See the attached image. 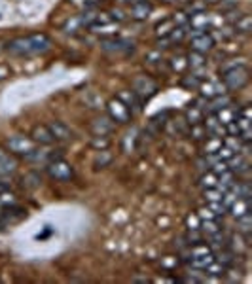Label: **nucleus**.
<instances>
[{
	"label": "nucleus",
	"mask_w": 252,
	"mask_h": 284,
	"mask_svg": "<svg viewBox=\"0 0 252 284\" xmlns=\"http://www.w3.org/2000/svg\"><path fill=\"white\" fill-rule=\"evenodd\" d=\"M51 49V38L44 34V32H34V34H27V36H17L9 40L6 44V51L13 57H36L44 55L46 51Z\"/></svg>",
	"instance_id": "obj_1"
},
{
	"label": "nucleus",
	"mask_w": 252,
	"mask_h": 284,
	"mask_svg": "<svg viewBox=\"0 0 252 284\" xmlns=\"http://www.w3.org/2000/svg\"><path fill=\"white\" fill-rule=\"evenodd\" d=\"M249 74L251 72H249V68L245 65H235L222 70L220 82L226 87V91H241L245 85L249 84V80H251Z\"/></svg>",
	"instance_id": "obj_2"
},
{
	"label": "nucleus",
	"mask_w": 252,
	"mask_h": 284,
	"mask_svg": "<svg viewBox=\"0 0 252 284\" xmlns=\"http://www.w3.org/2000/svg\"><path fill=\"white\" fill-rule=\"evenodd\" d=\"M101 49L108 55L116 57H129L135 53V42L133 40H125V38H103L101 40Z\"/></svg>",
	"instance_id": "obj_3"
},
{
	"label": "nucleus",
	"mask_w": 252,
	"mask_h": 284,
	"mask_svg": "<svg viewBox=\"0 0 252 284\" xmlns=\"http://www.w3.org/2000/svg\"><path fill=\"white\" fill-rule=\"evenodd\" d=\"M131 91L139 97L142 103H148L150 99L159 91V85L154 78H150L146 74H140L137 78H133L131 82Z\"/></svg>",
	"instance_id": "obj_4"
},
{
	"label": "nucleus",
	"mask_w": 252,
	"mask_h": 284,
	"mask_svg": "<svg viewBox=\"0 0 252 284\" xmlns=\"http://www.w3.org/2000/svg\"><path fill=\"white\" fill-rule=\"evenodd\" d=\"M46 170H47V176L51 180H55V182H68V180L74 178V169H72V165L65 161L63 157H57V159L49 161L46 165Z\"/></svg>",
	"instance_id": "obj_5"
},
{
	"label": "nucleus",
	"mask_w": 252,
	"mask_h": 284,
	"mask_svg": "<svg viewBox=\"0 0 252 284\" xmlns=\"http://www.w3.org/2000/svg\"><path fill=\"white\" fill-rule=\"evenodd\" d=\"M6 146H8L9 153L13 155H21V157H28L32 151L36 150V142L32 141L30 137H25V135H13L6 141Z\"/></svg>",
	"instance_id": "obj_6"
},
{
	"label": "nucleus",
	"mask_w": 252,
	"mask_h": 284,
	"mask_svg": "<svg viewBox=\"0 0 252 284\" xmlns=\"http://www.w3.org/2000/svg\"><path fill=\"white\" fill-rule=\"evenodd\" d=\"M106 112H108V118H110L114 123H129L131 118H133L131 110L118 97H114V99H110V101L106 103Z\"/></svg>",
	"instance_id": "obj_7"
},
{
	"label": "nucleus",
	"mask_w": 252,
	"mask_h": 284,
	"mask_svg": "<svg viewBox=\"0 0 252 284\" xmlns=\"http://www.w3.org/2000/svg\"><path fill=\"white\" fill-rule=\"evenodd\" d=\"M205 106H207V99L199 97L194 103L188 104L186 112H184V120L188 125H197V123H203L205 120Z\"/></svg>",
	"instance_id": "obj_8"
},
{
	"label": "nucleus",
	"mask_w": 252,
	"mask_h": 284,
	"mask_svg": "<svg viewBox=\"0 0 252 284\" xmlns=\"http://www.w3.org/2000/svg\"><path fill=\"white\" fill-rule=\"evenodd\" d=\"M216 46V40L211 32H199V34H192V40H190V47L192 51H197V53H211Z\"/></svg>",
	"instance_id": "obj_9"
},
{
	"label": "nucleus",
	"mask_w": 252,
	"mask_h": 284,
	"mask_svg": "<svg viewBox=\"0 0 252 284\" xmlns=\"http://www.w3.org/2000/svg\"><path fill=\"white\" fill-rule=\"evenodd\" d=\"M197 91H199V97H203V99H207V101L215 99V97H218V95L228 93L220 80H211V78H203V80H201V84H199V87H197Z\"/></svg>",
	"instance_id": "obj_10"
},
{
	"label": "nucleus",
	"mask_w": 252,
	"mask_h": 284,
	"mask_svg": "<svg viewBox=\"0 0 252 284\" xmlns=\"http://www.w3.org/2000/svg\"><path fill=\"white\" fill-rule=\"evenodd\" d=\"M211 15L207 11H199V13H192L188 19V34H199L205 32L211 27Z\"/></svg>",
	"instance_id": "obj_11"
},
{
	"label": "nucleus",
	"mask_w": 252,
	"mask_h": 284,
	"mask_svg": "<svg viewBox=\"0 0 252 284\" xmlns=\"http://www.w3.org/2000/svg\"><path fill=\"white\" fill-rule=\"evenodd\" d=\"M25 216H27V210H25V208L17 207V205L6 207L2 212H0V229L17 224V222H21Z\"/></svg>",
	"instance_id": "obj_12"
},
{
	"label": "nucleus",
	"mask_w": 252,
	"mask_h": 284,
	"mask_svg": "<svg viewBox=\"0 0 252 284\" xmlns=\"http://www.w3.org/2000/svg\"><path fill=\"white\" fill-rule=\"evenodd\" d=\"M47 127H49V131L53 135V141L55 142H68L74 139V131L66 125L65 122H49L47 123Z\"/></svg>",
	"instance_id": "obj_13"
},
{
	"label": "nucleus",
	"mask_w": 252,
	"mask_h": 284,
	"mask_svg": "<svg viewBox=\"0 0 252 284\" xmlns=\"http://www.w3.org/2000/svg\"><path fill=\"white\" fill-rule=\"evenodd\" d=\"M89 131L93 133L95 137H108L114 131V122L108 116H99L89 123Z\"/></svg>",
	"instance_id": "obj_14"
},
{
	"label": "nucleus",
	"mask_w": 252,
	"mask_h": 284,
	"mask_svg": "<svg viewBox=\"0 0 252 284\" xmlns=\"http://www.w3.org/2000/svg\"><path fill=\"white\" fill-rule=\"evenodd\" d=\"M152 13V4L150 0H135L133 4H129V15L135 21H146Z\"/></svg>",
	"instance_id": "obj_15"
},
{
	"label": "nucleus",
	"mask_w": 252,
	"mask_h": 284,
	"mask_svg": "<svg viewBox=\"0 0 252 284\" xmlns=\"http://www.w3.org/2000/svg\"><path fill=\"white\" fill-rule=\"evenodd\" d=\"M17 169V161L13 157V153L0 150V180H6L11 176Z\"/></svg>",
	"instance_id": "obj_16"
},
{
	"label": "nucleus",
	"mask_w": 252,
	"mask_h": 284,
	"mask_svg": "<svg viewBox=\"0 0 252 284\" xmlns=\"http://www.w3.org/2000/svg\"><path fill=\"white\" fill-rule=\"evenodd\" d=\"M118 28H120V25H118L116 21L106 19V21H101V23L91 25L89 30H91L93 34H99V36H103V38H112V36L118 34Z\"/></svg>",
	"instance_id": "obj_17"
},
{
	"label": "nucleus",
	"mask_w": 252,
	"mask_h": 284,
	"mask_svg": "<svg viewBox=\"0 0 252 284\" xmlns=\"http://www.w3.org/2000/svg\"><path fill=\"white\" fill-rule=\"evenodd\" d=\"M30 139L36 144H40V146H51L55 142L47 125H34L32 131H30Z\"/></svg>",
	"instance_id": "obj_18"
},
{
	"label": "nucleus",
	"mask_w": 252,
	"mask_h": 284,
	"mask_svg": "<svg viewBox=\"0 0 252 284\" xmlns=\"http://www.w3.org/2000/svg\"><path fill=\"white\" fill-rule=\"evenodd\" d=\"M118 99H120V101H122L127 108H129L133 116H135V114H139V112H142V104H144V103H142V101H140L139 97L133 93L131 89H123V91H120Z\"/></svg>",
	"instance_id": "obj_19"
},
{
	"label": "nucleus",
	"mask_w": 252,
	"mask_h": 284,
	"mask_svg": "<svg viewBox=\"0 0 252 284\" xmlns=\"http://www.w3.org/2000/svg\"><path fill=\"white\" fill-rule=\"evenodd\" d=\"M226 163H228V167L234 174H247L249 169H251V161L243 153H235L234 157H230Z\"/></svg>",
	"instance_id": "obj_20"
},
{
	"label": "nucleus",
	"mask_w": 252,
	"mask_h": 284,
	"mask_svg": "<svg viewBox=\"0 0 252 284\" xmlns=\"http://www.w3.org/2000/svg\"><path fill=\"white\" fill-rule=\"evenodd\" d=\"M228 212H230L235 220H237V218H241V216H245V214H249V212H251V199L237 197L234 203L228 207Z\"/></svg>",
	"instance_id": "obj_21"
},
{
	"label": "nucleus",
	"mask_w": 252,
	"mask_h": 284,
	"mask_svg": "<svg viewBox=\"0 0 252 284\" xmlns=\"http://www.w3.org/2000/svg\"><path fill=\"white\" fill-rule=\"evenodd\" d=\"M139 142H140V131L137 129V127H133V129L125 133V137H123L122 150L125 151V153H133V151L137 150Z\"/></svg>",
	"instance_id": "obj_22"
},
{
	"label": "nucleus",
	"mask_w": 252,
	"mask_h": 284,
	"mask_svg": "<svg viewBox=\"0 0 252 284\" xmlns=\"http://www.w3.org/2000/svg\"><path fill=\"white\" fill-rule=\"evenodd\" d=\"M228 104H232V99H230V95H228V93L218 95V97H215V99L207 101L205 114H216V112H218V110H222V108H226Z\"/></svg>",
	"instance_id": "obj_23"
},
{
	"label": "nucleus",
	"mask_w": 252,
	"mask_h": 284,
	"mask_svg": "<svg viewBox=\"0 0 252 284\" xmlns=\"http://www.w3.org/2000/svg\"><path fill=\"white\" fill-rule=\"evenodd\" d=\"M215 116H216V120L222 123V125H228V123H232V122H235V120H237V116H239V106L228 104L226 108L218 110Z\"/></svg>",
	"instance_id": "obj_24"
},
{
	"label": "nucleus",
	"mask_w": 252,
	"mask_h": 284,
	"mask_svg": "<svg viewBox=\"0 0 252 284\" xmlns=\"http://www.w3.org/2000/svg\"><path fill=\"white\" fill-rule=\"evenodd\" d=\"M59 150H34L30 155H28L27 159L28 161H34V163H44V165H47L49 161L57 159V157H61L59 153H57Z\"/></svg>",
	"instance_id": "obj_25"
},
{
	"label": "nucleus",
	"mask_w": 252,
	"mask_h": 284,
	"mask_svg": "<svg viewBox=\"0 0 252 284\" xmlns=\"http://www.w3.org/2000/svg\"><path fill=\"white\" fill-rule=\"evenodd\" d=\"M234 32L237 34H251L252 32V17L249 13H243L234 21Z\"/></svg>",
	"instance_id": "obj_26"
},
{
	"label": "nucleus",
	"mask_w": 252,
	"mask_h": 284,
	"mask_svg": "<svg viewBox=\"0 0 252 284\" xmlns=\"http://www.w3.org/2000/svg\"><path fill=\"white\" fill-rule=\"evenodd\" d=\"M237 229H239V233L245 237V241H247V245H249V241H251V231H252L251 212H249V214H245V216H241V218H237Z\"/></svg>",
	"instance_id": "obj_27"
},
{
	"label": "nucleus",
	"mask_w": 252,
	"mask_h": 284,
	"mask_svg": "<svg viewBox=\"0 0 252 284\" xmlns=\"http://www.w3.org/2000/svg\"><path fill=\"white\" fill-rule=\"evenodd\" d=\"M186 63L192 70H203L207 66V57L197 51H190V55L186 57Z\"/></svg>",
	"instance_id": "obj_28"
},
{
	"label": "nucleus",
	"mask_w": 252,
	"mask_h": 284,
	"mask_svg": "<svg viewBox=\"0 0 252 284\" xmlns=\"http://www.w3.org/2000/svg\"><path fill=\"white\" fill-rule=\"evenodd\" d=\"M112 153L108 151V148L106 150H97V153H95V159H93V165L95 169H104V167H108L110 163H112Z\"/></svg>",
	"instance_id": "obj_29"
},
{
	"label": "nucleus",
	"mask_w": 252,
	"mask_h": 284,
	"mask_svg": "<svg viewBox=\"0 0 252 284\" xmlns=\"http://www.w3.org/2000/svg\"><path fill=\"white\" fill-rule=\"evenodd\" d=\"M196 74H190V76H184L182 78V82H180V85L184 87V89H197L199 87V84H201V80L205 78V76L201 74V70H194Z\"/></svg>",
	"instance_id": "obj_30"
},
{
	"label": "nucleus",
	"mask_w": 252,
	"mask_h": 284,
	"mask_svg": "<svg viewBox=\"0 0 252 284\" xmlns=\"http://www.w3.org/2000/svg\"><path fill=\"white\" fill-rule=\"evenodd\" d=\"M222 141H224V139H220V137L207 135L205 141H201L203 142V155H207V153H216V150L222 146Z\"/></svg>",
	"instance_id": "obj_31"
},
{
	"label": "nucleus",
	"mask_w": 252,
	"mask_h": 284,
	"mask_svg": "<svg viewBox=\"0 0 252 284\" xmlns=\"http://www.w3.org/2000/svg\"><path fill=\"white\" fill-rule=\"evenodd\" d=\"M186 36H188V27H175L167 34L171 46H178V44H182V42L186 40Z\"/></svg>",
	"instance_id": "obj_32"
},
{
	"label": "nucleus",
	"mask_w": 252,
	"mask_h": 284,
	"mask_svg": "<svg viewBox=\"0 0 252 284\" xmlns=\"http://www.w3.org/2000/svg\"><path fill=\"white\" fill-rule=\"evenodd\" d=\"M207 135H209V133H207V129H205V125H203V123L190 125V127H188V133H186V137H190V139H194V141H197V142L205 141Z\"/></svg>",
	"instance_id": "obj_33"
},
{
	"label": "nucleus",
	"mask_w": 252,
	"mask_h": 284,
	"mask_svg": "<svg viewBox=\"0 0 252 284\" xmlns=\"http://www.w3.org/2000/svg\"><path fill=\"white\" fill-rule=\"evenodd\" d=\"M199 184H201V188H203V189L216 188V186H218V174H216V172H213L211 169L205 170V172L201 174V178H199Z\"/></svg>",
	"instance_id": "obj_34"
},
{
	"label": "nucleus",
	"mask_w": 252,
	"mask_h": 284,
	"mask_svg": "<svg viewBox=\"0 0 252 284\" xmlns=\"http://www.w3.org/2000/svg\"><path fill=\"white\" fill-rule=\"evenodd\" d=\"M203 271H205L209 277H213V279H222V277H224V273H226V267L220 264V262H216V260H215L213 264L207 265Z\"/></svg>",
	"instance_id": "obj_35"
},
{
	"label": "nucleus",
	"mask_w": 252,
	"mask_h": 284,
	"mask_svg": "<svg viewBox=\"0 0 252 284\" xmlns=\"http://www.w3.org/2000/svg\"><path fill=\"white\" fill-rule=\"evenodd\" d=\"M207 4L205 0H190L186 6H184V11H186L188 15H192V13H199V11H207Z\"/></svg>",
	"instance_id": "obj_36"
},
{
	"label": "nucleus",
	"mask_w": 252,
	"mask_h": 284,
	"mask_svg": "<svg viewBox=\"0 0 252 284\" xmlns=\"http://www.w3.org/2000/svg\"><path fill=\"white\" fill-rule=\"evenodd\" d=\"M180 265V258L178 256H165V258H161V269L163 271H177V267Z\"/></svg>",
	"instance_id": "obj_37"
},
{
	"label": "nucleus",
	"mask_w": 252,
	"mask_h": 284,
	"mask_svg": "<svg viewBox=\"0 0 252 284\" xmlns=\"http://www.w3.org/2000/svg\"><path fill=\"white\" fill-rule=\"evenodd\" d=\"M11 205H17V199H15V195H13L9 189H6V191H0V212H2L6 207H11Z\"/></svg>",
	"instance_id": "obj_38"
},
{
	"label": "nucleus",
	"mask_w": 252,
	"mask_h": 284,
	"mask_svg": "<svg viewBox=\"0 0 252 284\" xmlns=\"http://www.w3.org/2000/svg\"><path fill=\"white\" fill-rule=\"evenodd\" d=\"M169 66H171V70H173V72H182V70H186V68H188L186 57H184V55H175L171 61H169Z\"/></svg>",
	"instance_id": "obj_39"
},
{
	"label": "nucleus",
	"mask_w": 252,
	"mask_h": 284,
	"mask_svg": "<svg viewBox=\"0 0 252 284\" xmlns=\"http://www.w3.org/2000/svg\"><path fill=\"white\" fill-rule=\"evenodd\" d=\"M173 28H175L173 21H171V19H163L161 23L156 25V34H158V38H163V36H167Z\"/></svg>",
	"instance_id": "obj_40"
},
{
	"label": "nucleus",
	"mask_w": 252,
	"mask_h": 284,
	"mask_svg": "<svg viewBox=\"0 0 252 284\" xmlns=\"http://www.w3.org/2000/svg\"><path fill=\"white\" fill-rule=\"evenodd\" d=\"M144 63H146L148 66H161V65H163V57H161V53H159V49L146 53V57H144Z\"/></svg>",
	"instance_id": "obj_41"
},
{
	"label": "nucleus",
	"mask_w": 252,
	"mask_h": 284,
	"mask_svg": "<svg viewBox=\"0 0 252 284\" xmlns=\"http://www.w3.org/2000/svg\"><path fill=\"white\" fill-rule=\"evenodd\" d=\"M188 19H190V15H188L184 9H180V11H177V13L171 17V21H173L175 27H188Z\"/></svg>",
	"instance_id": "obj_42"
},
{
	"label": "nucleus",
	"mask_w": 252,
	"mask_h": 284,
	"mask_svg": "<svg viewBox=\"0 0 252 284\" xmlns=\"http://www.w3.org/2000/svg\"><path fill=\"white\" fill-rule=\"evenodd\" d=\"M91 146H93L95 150H106L108 146H110V139L108 137H95L91 139V142H89Z\"/></svg>",
	"instance_id": "obj_43"
},
{
	"label": "nucleus",
	"mask_w": 252,
	"mask_h": 284,
	"mask_svg": "<svg viewBox=\"0 0 252 284\" xmlns=\"http://www.w3.org/2000/svg\"><path fill=\"white\" fill-rule=\"evenodd\" d=\"M186 229L188 231L199 229V218H197V214H190V216L186 218Z\"/></svg>",
	"instance_id": "obj_44"
},
{
	"label": "nucleus",
	"mask_w": 252,
	"mask_h": 284,
	"mask_svg": "<svg viewBox=\"0 0 252 284\" xmlns=\"http://www.w3.org/2000/svg\"><path fill=\"white\" fill-rule=\"evenodd\" d=\"M66 30V32H76L78 28H82V25H80V19L74 17V19H68L65 23V27H63Z\"/></svg>",
	"instance_id": "obj_45"
},
{
	"label": "nucleus",
	"mask_w": 252,
	"mask_h": 284,
	"mask_svg": "<svg viewBox=\"0 0 252 284\" xmlns=\"http://www.w3.org/2000/svg\"><path fill=\"white\" fill-rule=\"evenodd\" d=\"M70 2L84 9H89V8H95V6H97V0H70Z\"/></svg>",
	"instance_id": "obj_46"
},
{
	"label": "nucleus",
	"mask_w": 252,
	"mask_h": 284,
	"mask_svg": "<svg viewBox=\"0 0 252 284\" xmlns=\"http://www.w3.org/2000/svg\"><path fill=\"white\" fill-rule=\"evenodd\" d=\"M108 15H110V19L112 21H116V23H120V21H123L125 19V13H123L122 9H118V8H114L108 11Z\"/></svg>",
	"instance_id": "obj_47"
},
{
	"label": "nucleus",
	"mask_w": 252,
	"mask_h": 284,
	"mask_svg": "<svg viewBox=\"0 0 252 284\" xmlns=\"http://www.w3.org/2000/svg\"><path fill=\"white\" fill-rule=\"evenodd\" d=\"M6 76H9V68L8 66H0V80L6 78Z\"/></svg>",
	"instance_id": "obj_48"
},
{
	"label": "nucleus",
	"mask_w": 252,
	"mask_h": 284,
	"mask_svg": "<svg viewBox=\"0 0 252 284\" xmlns=\"http://www.w3.org/2000/svg\"><path fill=\"white\" fill-rule=\"evenodd\" d=\"M135 283H148V277H133Z\"/></svg>",
	"instance_id": "obj_49"
},
{
	"label": "nucleus",
	"mask_w": 252,
	"mask_h": 284,
	"mask_svg": "<svg viewBox=\"0 0 252 284\" xmlns=\"http://www.w3.org/2000/svg\"><path fill=\"white\" fill-rule=\"evenodd\" d=\"M118 2H120V4H127V6H129V4H133L135 0H118Z\"/></svg>",
	"instance_id": "obj_50"
},
{
	"label": "nucleus",
	"mask_w": 252,
	"mask_h": 284,
	"mask_svg": "<svg viewBox=\"0 0 252 284\" xmlns=\"http://www.w3.org/2000/svg\"><path fill=\"white\" fill-rule=\"evenodd\" d=\"M207 4H216V2H222V0H205Z\"/></svg>",
	"instance_id": "obj_51"
},
{
	"label": "nucleus",
	"mask_w": 252,
	"mask_h": 284,
	"mask_svg": "<svg viewBox=\"0 0 252 284\" xmlns=\"http://www.w3.org/2000/svg\"><path fill=\"white\" fill-rule=\"evenodd\" d=\"M177 2H180L182 6H186V4H188V2H190V0H177Z\"/></svg>",
	"instance_id": "obj_52"
},
{
	"label": "nucleus",
	"mask_w": 252,
	"mask_h": 284,
	"mask_svg": "<svg viewBox=\"0 0 252 284\" xmlns=\"http://www.w3.org/2000/svg\"><path fill=\"white\" fill-rule=\"evenodd\" d=\"M161 2H165V4H171V2H175V0H161Z\"/></svg>",
	"instance_id": "obj_53"
}]
</instances>
